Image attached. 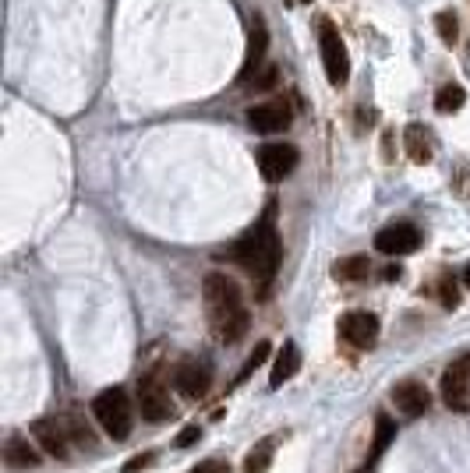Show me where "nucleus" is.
I'll use <instances>...</instances> for the list:
<instances>
[{"label":"nucleus","instance_id":"26","mask_svg":"<svg viewBox=\"0 0 470 473\" xmlns=\"http://www.w3.org/2000/svg\"><path fill=\"white\" fill-rule=\"evenodd\" d=\"M198 438H202V428H198V424H188V428H185V431H181L174 442H177V449H191Z\"/></svg>","mask_w":470,"mask_h":473},{"label":"nucleus","instance_id":"23","mask_svg":"<svg viewBox=\"0 0 470 473\" xmlns=\"http://www.w3.org/2000/svg\"><path fill=\"white\" fill-rule=\"evenodd\" d=\"M64 424H68L71 442H78V445H86V449L93 445V431H89V424H86L78 413H68V420H64Z\"/></svg>","mask_w":470,"mask_h":473},{"label":"nucleus","instance_id":"1","mask_svg":"<svg viewBox=\"0 0 470 473\" xmlns=\"http://www.w3.org/2000/svg\"><path fill=\"white\" fill-rule=\"evenodd\" d=\"M259 286V297H266V290L273 283L276 269H280V233H276V198L266 201V212L255 219V226L227 251Z\"/></svg>","mask_w":470,"mask_h":473},{"label":"nucleus","instance_id":"4","mask_svg":"<svg viewBox=\"0 0 470 473\" xmlns=\"http://www.w3.org/2000/svg\"><path fill=\"white\" fill-rule=\"evenodd\" d=\"M318 50H322L326 78H329L336 89H340V86H347V78H350V53H347V46H343L340 29H336L329 18H322V21H318Z\"/></svg>","mask_w":470,"mask_h":473},{"label":"nucleus","instance_id":"19","mask_svg":"<svg viewBox=\"0 0 470 473\" xmlns=\"http://www.w3.org/2000/svg\"><path fill=\"white\" fill-rule=\"evenodd\" d=\"M368 273H372V262L365 255H350V258L336 262V269H333V276L343 283H361V280H368Z\"/></svg>","mask_w":470,"mask_h":473},{"label":"nucleus","instance_id":"18","mask_svg":"<svg viewBox=\"0 0 470 473\" xmlns=\"http://www.w3.org/2000/svg\"><path fill=\"white\" fill-rule=\"evenodd\" d=\"M392 442H396V420H392V417H385V413H378L375 438H372V456H368V467H365V470H372V467H375Z\"/></svg>","mask_w":470,"mask_h":473},{"label":"nucleus","instance_id":"27","mask_svg":"<svg viewBox=\"0 0 470 473\" xmlns=\"http://www.w3.org/2000/svg\"><path fill=\"white\" fill-rule=\"evenodd\" d=\"M153 460H156L153 453H142V456H135V460L124 463V473H142L145 467H153Z\"/></svg>","mask_w":470,"mask_h":473},{"label":"nucleus","instance_id":"13","mask_svg":"<svg viewBox=\"0 0 470 473\" xmlns=\"http://www.w3.org/2000/svg\"><path fill=\"white\" fill-rule=\"evenodd\" d=\"M248 127L262 135H276L290 127V106L286 102H255L248 110Z\"/></svg>","mask_w":470,"mask_h":473},{"label":"nucleus","instance_id":"21","mask_svg":"<svg viewBox=\"0 0 470 473\" xmlns=\"http://www.w3.org/2000/svg\"><path fill=\"white\" fill-rule=\"evenodd\" d=\"M464 102H467L464 86H442L439 95H435V110H439V113H457Z\"/></svg>","mask_w":470,"mask_h":473},{"label":"nucleus","instance_id":"6","mask_svg":"<svg viewBox=\"0 0 470 473\" xmlns=\"http://www.w3.org/2000/svg\"><path fill=\"white\" fill-rule=\"evenodd\" d=\"M255 159H259V174H262L269 184H280L283 177H290V174L297 170L301 152H297L293 145H286V142H269V145L259 149Z\"/></svg>","mask_w":470,"mask_h":473},{"label":"nucleus","instance_id":"24","mask_svg":"<svg viewBox=\"0 0 470 473\" xmlns=\"http://www.w3.org/2000/svg\"><path fill=\"white\" fill-rule=\"evenodd\" d=\"M266 357H269V343H259V347H255V354L248 357V364L241 368V375H237V381H244V379H248V375H251V371H255V368H259V364H262Z\"/></svg>","mask_w":470,"mask_h":473},{"label":"nucleus","instance_id":"30","mask_svg":"<svg viewBox=\"0 0 470 473\" xmlns=\"http://www.w3.org/2000/svg\"><path fill=\"white\" fill-rule=\"evenodd\" d=\"M361 473H368V470H361Z\"/></svg>","mask_w":470,"mask_h":473},{"label":"nucleus","instance_id":"12","mask_svg":"<svg viewBox=\"0 0 470 473\" xmlns=\"http://www.w3.org/2000/svg\"><path fill=\"white\" fill-rule=\"evenodd\" d=\"M375 248L382 255H414L421 248V230L414 223H392L375 233Z\"/></svg>","mask_w":470,"mask_h":473},{"label":"nucleus","instance_id":"14","mask_svg":"<svg viewBox=\"0 0 470 473\" xmlns=\"http://www.w3.org/2000/svg\"><path fill=\"white\" fill-rule=\"evenodd\" d=\"M392 403H396L400 413H407V417H421V413H428L432 396H428V388H425L421 381H400V385L392 388Z\"/></svg>","mask_w":470,"mask_h":473},{"label":"nucleus","instance_id":"17","mask_svg":"<svg viewBox=\"0 0 470 473\" xmlns=\"http://www.w3.org/2000/svg\"><path fill=\"white\" fill-rule=\"evenodd\" d=\"M403 145H407V156H410L417 167L432 163V138L425 135L421 124H407V131H403Z\"/></svg>","mask_w":470,"mask_h":473},{"label":"nucleus","instance_id":"20","mask_svg":"<svg viewBox=\"0 0 470 473\" xmlns=\"http://www.w3.org/2000/svg\"><path fill=\"white\" fill-rule=\"evenodd\" d=\"M273 453H276V442H273V438H262V442L248 453L244 473H266L269 470V463H273Z\"/></svg>","mask_w":470,"mask_h":473},{"label":"nucleus","instance_id":"29","mask_svg":"<svg viewBox=\"0 0 470 473\" xmlns=\"http://www.w3.org/2000/svg\"><path fill=\"white\" fill-rule=\"evenodd\" d=\"M464 283H467V290H470V265L464 269Z\"/></svg>","mask_w":470,"mask_h":473},{"label":"nucleus","instance_id":"10","mask_svg":"<svg viewBox=\"0 0 470 473\" xmlns=\"http://www.w3.org/2000/svg\"><path fill=\"white\" fill-rule=\"evenodd\" d=\"M174 385H177V392H181L185 399H202V396L209 392V385H212V368H209V361H202V357L181 361L177 371H174Z\"/></svg>","mask_w":470,"mask_h":473},{"label":"nucleus","instance_id":"9","mask_svg":"<svg viewBox=\"0 0 470 473\" xmlns=\"http://www.w3.org/2000/svg\"><path fill=\"white\" fill-rule=\"evenodd\" d=\"M340 339L350 343L354 350H368L378 339V318L372 311H347L340 318Z\"/></svg>","mask_w":470,"mask_h":473},{"label":"nucleus","instance_id":"2","mask_svg":"<svg viewBox=\"0 0 470 473\" xmlns=\"http://www.w3.org/2000/svg\"><path fill=\"white\" fill-rule=\"evenodd\" d=\"M202 297H205V311L212 322V332L223 343H237L248 332V307L237 283L223 273H209L202 283Z\"/></svg>","mask_w":470,"mask_h":473},{"label":"nucleus","instance_id":"8","mask_svg":"<svg viewBox=\"0 0 470 473\" xmlns=\"http://www.w3.org/2000/svg\"><path fill=\"white\" fill-rule=\"evenodd\" d=\"M442 399L449 410H467L470 406V354L457 357L442 371Z\"/></svg>","mask_w":470,"mask_h":473},{"label":"nucleus","instance_id":"25","mask_svg":"<svg viewBox=\"0 0 470 473\" xmlns=\"http://www.w3.org/2000/svg\"><path fill=\"white\" fill-rule=\"evenodd\" d=\"M188 473H230V463H227V460H202V463L191 467Z\"/></svg>","mask_w":470,"mask_h":473},{"label":"nucleus","instance_id":"15","mask_svg":"<svg viewBox=\"0 0 470 473\" xmlns=\"http://www.w3.org/2000/svg\"><path fill=\"white\" fill-rule=\"evenodd\" d=\"M4 463L14 467V470H29V467H39V453L32 449V442L14 435V438L4 442Z\"/></svg>","mask_w":470,"mask_h":473},{"label":"nucleus","instance_id":"11","mask_svg":"<svg viewBox=\"0 0 470 473\" xmlns=\"http://www.w3.org/2000/svg\"><path fill=\"white\" fill-rule=\"evenodd\" d=\"M32 438L39 442V449L46 453V456H54V460H68V453H71V435H68V424L64 420H57V417H39L36 424H32Z\"/></svg>","mask_w":470,"mask_h":473},{"label":"nucleus","instance_id":"3","mask_svg":"<svg viewBox=\"0 0 470 473\" xmlns=\"http://www.w3.org/2000/svg\"><path fill=\"white\" fill-rule=\"evenodd\" d=\"M93 417L99 420V428L120 442L131 435V424H135V413H131V403H128V392L124 388H106L93 399Z\"/></svg>","mask_w":470,"mask_h":473},{"label":"nucleus","instance_id":"28","mask_svg":"<svg viewBox=\"0 0 470 473\" xmlns=\"http://www.w3.org/2000/svg\"><path fill=\"white\" fill-rule=\"evenodd\" d=\"M442 304H446V307H457V304H460L457 283H449V280H442Z\"/></svg>","mask_w":470,"mask_h":473},{"label":"nucleus","instance_id":"5","mask_svg":"<svg viewBox=\"0 0 470 473\" xmlns=\"http://www.w3.org/2000/svg\"><path fill=\"white\" fill-rule=\"evenodd\" d=\"M138 410L145 420L153 424H163L174 417V403H170V388L163 385L160 375H145L138 381Z\"/></svg>","mask_w":470,"mask_h":473},{"label":"nucleus","instance_id":"22","mask_svg":"<svg viewBox=\"0 0 470 473\" xmlns=\"http://www.w3.org/2000/svg\"><path fill=\"white\" fill-rule=\"evenodd\" d=\"M435 29H439V39H442L446 46H453V43H457V36H460V21H457V14H453V11L435 14Z\"/></svg>","mask_w":470,"mask_h":473},{"label":"nucleus","instance_id":"16","mask_svg":"<svg viewBox=\"0 0 470 473\" xmlns=\"http://www.w3.org/2000/svg\"><path fill=\"white\" fill-rule=\"evenodd\" d=\"M297 371H301V350H297V343H283L280 357L273 364V375H269V388H280L283 381H290Z\"/></svg>","mask_w":470,"mask_h":473},{"label":"nucleus","instance_id":"7","mask_svg":"<svg viewBox=\"0 0 470 473\" xmlns=\"http://www.w3.org/2000/svg\"><path fill=\"white\" fill-rule=\"evenodd\" d=\"M266 53H269V29H266V18L255 14V18H251L248 53H244V64H241V75H237L241 86H251V82L269 68V64H266Z\"/></svg>","mask_w":470,"mask_h":473}]
</instances>
